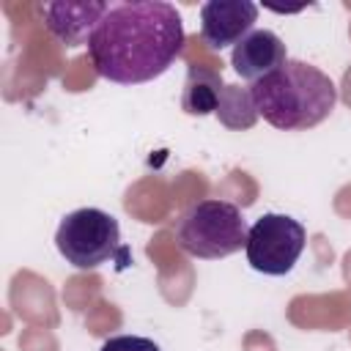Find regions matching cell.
Returning a JSON list of instances; mask_svg holds the SVG:
<instances>
[{"instance_id": "obj_1", "label": "cell", "mask_w": 351, "mask_h": 351, "mask_svg": "<svg viewBox=\"0 0 351 351\" xmlns=\"http://www.w3.org/2000/svg\"><path fill=\"white\" fill-rule=\"evenodd\" d=\"M184 22L173 3H115L99 19L88 58L99 77L118 85H140L165 74L184 49Z\"/></svg>"}, {"instance_id": "obj_2", "label": "cell", "mask_w": 351, "mask_h": 351, "mask_svg": "<svg viewBox=\"0 0 351 351\" xmlns=\"http://www.w3.org/2000/svg\"><path fill=\"white\" fill-rule=\"evenodd\" d=\"M255 112L282 132H304L329 118L337 104V88L318 66L285 60L277 71L250 85Z\"/></svg>"}, {"instance_id": "obj_3", "label": "cell", "mask_w": 351, "mask_h": 351, "mask_svg": "<svg viewBox=\"0 0 351 351\" xmlns=\"http://www.w3.org/2000/svg\"><path fill=\"white\" fill-rule=\"evenodd\" d=\"M247 233L250 228L239 206L219 197L197 200L176 219L178 247L200 261H219L239 252L241 247H247Z\"/></svg>"}, {"instance_id": "obj_4", "label": "cell", "mask_w": 351, "mask_h": 351, "mask_svg": "<svg viewBox=\"0 0 351 351\" xmlns=\"http://www.w3.org/2000/svg\"><path fill=\"white\" fill-rule=\"evenodd\" d=\"M55 247L74 269H99L121 250L118 219L101 208H77L66 214L55 233Z\"/></svg>"}, {"instance_id": "obj_5", "label": "cell", "mask_w": 351, "mask_h": 351, "mask_svg": "<svg viewBox=\"0 0 351 351\" xmlns=\"http://www.w3.org/2000/svg\"><path fill=\"white\" fill-rule=\"evenodd\" d=\"M307 241V230L299 219L288 214H263L252 222L247 233V263L269 277L288 274Z\"/></svg>"}, {"instance_id": "obj_6", "label": "cell", "mask_w": 351, "mask_h": 351, "mask_svg": "<svg viewBox=\"0 0 351 351\" xmlns=\"http://www.w3.org/2000/svg\"><path fill=\"white\" fill-rule=\"evenodd\" d=\"M258 5L252 0H208L200 5V38L208 49L236 47L252 33Z\"/></svg>"}, {"instance_id": "obj_7", "label": "cell", "mask_w": 351, "mask_h": 351, "mask_svg": "<svg viewBox=\"0 0 351 351\" xmlns=\"http://www.w3.org/2000/svg\"><path fill=\"white\" fill-rule=\"evenodd\" d=\"M107 3L90 0V3H71V0H55L44 3L38 11L44 16V27L52 38H58L66 47L88 44L99 19L107 14Z\"/></svg>"}, {"instance_id": "obj_8", "label": "cell", "mask_w": 351, "mask_h": 351, "mask_svg": "<svg viewBox=\"0 0 351 351\" xmlns=\"http://www.w3.org/2000/svg\"><path fill=\"white\" fill-rule=\"evenodd\" d=\"M285 60H288L285 44L271 30H252L230 52V63H233L236 74L250 82H258L261 77L277 71Z\"/></svg>"}, {"instance_id": "obj_9", "label": "cell", "mask_w": 351, "mask_h": 351, "mask_svg": "<svg viewBox=\"0 0 351 351\" xmlns=\"http://www.w3.org/2000/svg\"><path fill=\"white\" fill-rule=\"evenodd\" d=\"M222 93H225V82L219 71L206 66H189L181 90V107L186 115H208L219 110Z\"/></svg>"}, {"instance_id": "obj_10", "label": "cell", "mask_w": 351, "mask_h": 351, "mask_svg": "<svg viewBox=\"0 0 351 351\" xmlns=\"http://www.w3.org/2000/svg\"><path fill=\"white\" fill-rule=\"evenodd\" d=\"M219 121L230 129H250L258 118L255 104H252V93L250 88H236V85H225L219 110H217Z\"/></svg>"}, {"instance_id": "obj_11", "label": "cell", "mask_w": 351, "mask_h": 351, "mask_svg": "<svg viewBox=\"0 0 351 351\" xmlns=\"http://www.w3.org/2000/svg\"><path fill=\"white\" fill-rule=\"evenodd\" d=\"M99 351H162V348L143 335H112L101 343Z\"/></svg>"}]
</instances>
